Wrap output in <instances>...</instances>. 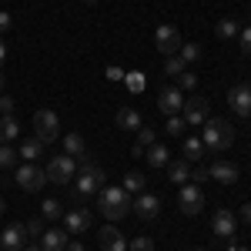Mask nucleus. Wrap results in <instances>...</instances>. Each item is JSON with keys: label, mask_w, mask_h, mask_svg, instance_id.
<instances>
[{"label": "nucleus", "mask_w": 251, "mask_h": 251, "mask_svg": "<svg viewBox=\"0 0 251 251\" xmlns=\"http://www.w3.org/2000/svg\"><path fill=\"white\" fill-rule=\"evenodd\" d=\"M131 204H134V198L124 191V188H111V184H104V188L97 191V211L104 214L107 221H121V218H127V214H131Z\"/></svg>", "instance_id": "nucleus-1"}, {"label": "nucleus", "mask_w": 251, "mask_h": 251, "mask_svg": "<svg viewBox=\"0 0 251 251\" xmlns=\"http://www.w3.org/2000/svg\"><path fill=\"white\" fill-rule=\"evenodd\" d=\"M201 141H204V148H211V151H228L234 144L231 121H225V117H208L204 127H201Z\"/></svg>", "instance_id": "nucleus-2"}, {"label": "nucleus", "mask_w": 251, "mask_h": 251, "mask_svg": "<svg viewBox=\"0 0 251 251\" xmlns=\"http://www.w3.org/2000/svg\"><path fill=\"white\" fill-rule=\"evenodd\" d=\"M104 171L97 168V164H91V161H84V168H80V177L74 181V194L77 198H87V194H97L100 188H104Z\"/></svg>", "instance_id": "nucleus-3"}, {"label": "nucleus", "mask_w": 251, "mask_h": 251, "mask_svg": "<svg viewBox=\"0 0 251 251\" xmlns=\"http://www.w3.org/2000/svg\"><path fill=\"white\" fill-rule=\"evenodd\" d=\"M44 174H47V181H54V184H67V181H74V174H77V161L71 154H54L47 161Z\"/></svg>", "instance_id": "nucleus-4"}, {"label": "nucleus", "mask_w": 251, "mask_h": 251, "mask_svg": "<svg viewBox=\"0 0 251 251\" xmlns=\"http://www.w3.org/2000/svg\"><path fill=\"white\" fill-rule=\"evenodd\" d=\"M34 131H37V141L40 144H54L60 137V117L54 114V111H37L34 114Z\"/></svg>", "instance_id": "nucleus-5"}, {"label": "nucleus", "mask_w": 251, "mask_h": 251, "mask_svg": "<svg viewBox=\"0 0 251 251\" xmlns=\"http://www.w3.org/2000/svg\"><path fill=\"white\" fill-rule=\"evenodd\" d=\"M177 208L188 214V218H194V214H201V208H204V191H201V184H181V191H177Z\"/></svg>", "instance_id": "nucleus-6"}, {"label": "nucleus", "mask_w": 251, "mask_h": 251, "mask_svg": "<svg viewBox=\"0 0 251 251\" xmlns=\"http://www.w3.org/2000/svg\"><path fill=\"white\" fill-rule=\"evenodd\" d=\"M14 181H17V188L20 191H27V194H37L44 184H47V174L40 171V168H34L30 161L24 164V168H17V174H14Z\"/></svg>", "instance_id": "nucleus-7"}, {"label": "nucleus", "mask_w": 251, "mask_h": 251, "mask_svg": "<svg viewBox=\"0 0 251 251\" xmlns=\"http://www.w3.org/2000/svg\"><path fill=\"white\" fill-rule=\"evenodd\" d=\"M154 44H157V50H161L164 57H174V54L181 50V34H177V27L161 24V27L154 30Z\"/></svg>", "instance_id": "nucleus-8"}, {"label": "nucleus", "mask_w": 251, "mask_h": 251, "mask_svg": "<svg viewBox=\"0 0 251 251\" xmlns=\"http://www.w3.org/2000/svg\"><path fill=\"white\" fill-rule=\"evenodd\" d=\"M181 117L188 121V127H201L204 121H208V97H188L184 100V107H181Z\"/></svg>", "instance_id": "nucleus-9"}, {"label": "nucleus", "mask_w": 251, "mask_h": 251, "mask_svg": "<svg viewBox=\"0 0 251 251\" xmlns=\"http://www.w3.org/2000/svg\"><path fill=\"white\" fill-rule=\"evenodd\" d=\"M211 231L218 234V238H225V241H231L234 234H238V214L228 211V208L214 211V218H211Z\"/></svg>", "instance_id": "nucleus-10"}, {"label": "nucleus", "mask_w": 251, "mask_h": 251, "mask_svg": "<svg viewBox=\"0 0 251 251\" xmlns=\"http://www.w3.org/2000/svg\"><path fill=\"white\" fill-rule=\"evenodd\" d=\"M131 211H134L137 218H144V221H154L157 214H161V198H157V194L141 191L134 198V204H131Z\"/></svg>", "instance_id": "nucleus-11"}, {"label": "nucleus", "mask_w": 251, "mask_h": 251, "mask_svg": "<svg viewBox=\"0 0 251 251\" xmlns=\"http://www.w3.org/2000/svg\"><path fill=\"white\" fill-rule=\"evenodd\" d=\"M228 104L238 117H251V87L248 84H234L228 91Z\"/></svg>", "instance_id": "nucleus-12"}, {"label": "nucleus", "mask_w": 251, "mask_h": 251, "mask_svg": "<svg viewBox=\"0 0 251 251\" xmlns=\"http://www.w3.org/2000/svg\"><path fill=\"white\" fill-rule=\"evenodd\" d=\"M181 107H184V91H177V87H164L161 94H157V111L161 114H181Z\"/></svg>", "instance_id": "nucleus-13"}, {"label": "nucleus", "mask_w": 251, "mask_h": 251, "mask_svg": "<svg viewBox=\"0 0 251 251\" xmlns=\"http://www.w3.org/2000/svg\"><path fill=\"white\" fill-rule=\"evenodd\" d=\"M208 177L218 181V184H234V181L241 177V168H238L234 161H214L211 168H208Z\"/></svg>", "instance_id": "nucleus-14"}, {"label": "nucleus", "mask_w": 251, "mask_h": 251, "mask_svg": "<svg viewBox=\"0 0 251 251\" xmlns=\"http://www.w3.org/2000/svg\"><path fill=\"white\" fill-rule=\"evenodd\" d=\"M97 245H100V251H127V238H124V231H117L114 225H104L100 234H97Z\"/></svg>", "instance_id": "nucleus-15"}, {"label": "nucleus", "mask_w": 251, "mask_h": 251, "mask_svg": "<svg viewBox=\"0 0 251 251\" xmlns=\"http://www.w3.org/2000/svg\"><path fill=\"white\" fill-rule=\"evenodd\" d=\"M91 228V211L87 208H71V211H64V231L67 234H80Z\"/></svg>", "instance_id": "nucleus-16"}, {"label": "nucleus", "mask_w": 251, "mask_h": 251, "mask_svg": "<svg viewBox=\"0 0 251 251\" xmlns=\"http://www.w3.org/2000/svg\"><path fill=\"white\" fill-rule=\"evenodd\" d=\"M0 245H3V251H20L27 245V228L24 225H7L0 231Z\"/></svg>", "instance_id": "nucleus-17"}, {"label": "nucleus", "mask_w": 251, "mask_h": 251, "mask_svg": "<svg viewBox=\"0 0 251 251\" xmlns=\"http://www.w3.org/2000/svg\"><path fill=\"white\" fill-rule=\"evenodd\" d=\"M67 241H71V234L64 231V228H44V234L37 238V245L44 251H64Z\"/></svg>", "instance_id": "nucleus-18"}, {"label": "nucleus", "mask_w": 251, "mask_h": 251, "mask_svg": "<svg viewBox=\"0 0 251 251\" xmlns=\"http://www.w3.org/2000/svg\"><path fill=\"white\" fill-rule=\"evenodd\" d=\"M168 177H171L177 188L188 184V181H191V164H188L184 157H181V161H171V164H168Z\"/></svg>", "instance_id": "nucleus-19"}, {"label": "nucleus", "mask_w": 251, "mask_h": 251, "mask_svg": "<svg viewBox=\"0 0 251 251\" xmlns=\"http://www.w3.org/2000/svg\"><path fill=\"white\" fill-rule=\"evenodd\" d=\"M181 154H184V161H188V164L201 161V157H204V141H201V137H184V144H181Z\"/></svg>", "instance_id": "nucleus-20"}, {"label": "nucleus", "mask_w": 251, "mask_h": 251, "mask_svg": "<svg viewBox=\"0 0 251 251\" xmlns=\"http://www.w3.org/2000/svg\"><path fill=\"white\" fill-rule=\"evenodd\" d=\"M64 154H71L74 157V161H84V157H87V144H84V137L77 134V131H74V134H67L64 137Z\"/></svg>", "instance_id": "nucleus-21"}, {"label": "nucleus", "mask_w": 251, "mask_h": 251, "mask_svg": "<svg viewBox=\"0 0 251 251\" xmlns=\"http://www.w3.org/2000/svg\"><path fill=\"white\" fill-rule=\"evenodd\" d=\"M141 124H144V121H141V114H137L134 107H121V111H117V127H121V131H137Z\"/></svg>", "instance_id": "nucleus-22"}, {"label": "nucleus", "mask_w": 251, "mask_h": 251, "mask_svg": "<svg viewBox=\"0 0 251 251\" xmlns=\"http://www.w3.org/2000/svg\"><path fill=\"white\" fill-rule=\"evenodd\" d=\"M144 157H148L151 168H168V164H171V157H168V148H164V144H151V148L144 151Z\"/></svg>", "instance_id": "nucleus-23"}, {"label": "nucleus", "mask_w": 251, "mask_h": 251, "mask_svg": "<svg viewBox=\"0 0 251 251\" xmlns=\"http://www.w3.org/2000/svg\"><path fill=\"white\" fill-rule=\"evenodd\" d=\"M20 134V124L14 114H3L0 117V144H7V141H14Z\"/></svg>", "instance_id": "nucleus-24"}, {"label": "nucleus", "mask_w": 251, "mask_h": 251, "mask_svg": "<svg viewBox=\"0 0 251 251\" xmlns=\"http://www.w3.org/2000/svg\"><path fill=\"white\" fill-rule=\"evenodd\" d=\"M214 34H218L221 40H234L238 34H241V24H238L234 17H225V20H218V27H214Z\"/></svg>", "instance_id": "nucleus-25"}, {"label": "nucleus", "mask_w": 251, "mask_h": 251, "mask_svg": "<svg viewBox=\"0 0 251 251\" xmlns=\"http://www.w3.org/2000/svg\"><path fill=\"white\" fill-rule=\"evenodd\" d=\"M40 148H44V144H40L37 137H24V141H20V151H17V154L24 157V161H37V157H40Z\"/></svg>", "instance_id": "nucleus-26"}, {"label": "nucleus", "mask_w": 251, "mask_h": 251, "mask_svg": "<svg viewBox=\"0 0 251 251\" xmlns=\"http://www.w3.org/2000/svg\"><path fill=\"white\" fill-rule=\"evenodd\" d=\"M144 184H148V181H144V174L131 171V174H124V184H121V188H124L127 194H141V191H144Z\"/></svg>", "instance_id": "nucleus-27"}, {"label": "nucleus", "mask_w": 251, "mask_h": 251, "mask_svg": "<svg viewBox=\"0 0 251 251\" xmlns=\"http://www.w3.org/2000/svg\"><path fill=\"white\" fill-rule=\"evenodd\" d=\"M60 214H64V208H60V201H54V198H47L40 204V218H47V221H57Z\"/></svg>", "instance_id": "nucleus-28"}, {"label": "nucleus", "mask_w": 251, "mask_h": 251, "mask_svg": "<svg viewBox=\"0 0 251 251\" xmlns=\"http://www.w3.org/2000/svg\"><path fill=\"white\" fill-rule=\"evenodd\" d=\"M184 127H188V121H184L181 114H171V117H168V124H164V131H168L171 137H181V134H184Z\"/></svg>", "instance_id": "nucleus-29"}, {"label": "nucleus", "mask_w": 251, "mask_h": 251, "mask_svg": "<svg viewBox=\"0 0 251 251\" xmlns=\"http://www.w3.org/2000/svg\"><path fill=\"white\" fill-rule=\"evenodd\" d=\"M184 71H188V64H184V60L177 57V54H174V57H168V60H164V74H171V77H181Z\"/></svg>", "instance_id": "nucleus-30"}, {"label": "nucleus", "mask_w": 251, "mask_h": 251, "mask_svg": "<svg viewBox=\"0 0 251 251\" xmlns=\"http://www.w3.org/2000/svg\"><path fill=\"white\" fill-rule=\"evenodd\" d=\"M127 251H154V241L148 238V234H137L127 241Z\"/></svg>", "instance_id": "nucleus-31"}, {"label": "nucleus", "mask_w": 251, "mask_h": 251, "mask_svg": "<svg viewBox=\"0 0 251 251\" xmlns=\"http://www.w3.org/2000/svg\"><path fill=\"white\" fill-rule=\"evenodd\" d=\"M17 151H14V148H10V144H0V168H14V164H17Z\"/></svg>", "instance_id": "nucleus-32"}, {"label": "nucleus", "mask_w": 251, "mask_h": 251, "mask_svg": "<svg viewBox=\"0 0 251 251\" xmlns=\"http://www.w3.org/2000/svg\"><path fill=\"white\" fill-rule=\"evenodd\" d=\"M177 57L184 60V64H191V60H198V57H201V47H198V44H181Z\"/></svg>", "instance_id": "nucleus-33"}, {"label": "nucleus", "mask_w": 251, "mask_h": 251, "mask_svg": "<svg viewBox=\"0 0 251 251\" xmlns=\"http://www.w3.org/2000/svg\"><path fill=\"white\" fill-rule=\"evenodd\" d=\"M137 144H141V148H144V151H148V148H151V144H157L154 131H151V127H144V124H141V127H137Z\"/></svg>", "instance_id": "nucleus-34"}, {"label": "nucleus", "mask_w": 251, "mask_h": 251, "mask_svg": "<svg viewBox=\"0 0 251 251\" xmlns=\"http://www.w3.org/2000/svg\"><path fill=\"white\" fill-rule=\"evenodd\" d=\"M24 228H27V238H40V234H44V221H40V218H30Z\"/></svg>", "instance_id": "nucleus-35"}, {"label": "nucleus", "mask_w": 251, "mask_h": 251, "mask_svg": "<svg viewBox=\"0 0 251 251\" xmlns=\"http://www.w3.org/2000/svg\"><path fill=\"white\" fill-rule=\"evenodd\" d=\"M194 84H198V77H194L191 71H184V74H181V77H177V91H191Z\"/></svg>", "instance_id": "nucleus-36"}, {"label": "nucleus", "mask_w": 251, "mask_h": 251, "mask_svg": "<svg viewBox=\"0 0 251 251\" xmlns=\"http://www.w3.org/2000/svg\"><path fill=\"white\" fill-rule=\"evenodd\" d=\"M238 40H241V54H248V57H251V24L238 34Z\"/></svg>", "instance_id": "nucleus-37"}, {"label": "nucleus", "mask_w": 251, "mask_h": 251, "mask_svg": "<svg viewBox=\"0 0 251 251\" xmlns=\"http://www.w3.org/2000/svg\"><path fill=\"white\" fill-rule=\"evenodd\" d=\"M3 114H14V97H7V94H0V117Z\"/></svg>", "instance_id": "nucleus-38"}, {"label": "nucleus", "mask_w": 251, "mask_h": 251, "mask_svg": "<svg viewBox=\"0 0 251 251\" xmlns=\"http://www.w3.org/2000/svg\"><path fill=\"white\" fill-rule=\"evenodd\" d=\"M208 181V168H191V184H201Z\"/></svg>", "instance_id": "nucleus-39"}, {"label": "nucleus", "mask_w": 251, "mask_h": 251, "mask_svg": "<svg viewBox=\"0 0 251 251\" xmlns=\"http://www.w3.org/2000/svg\"><path fill=\"white\" fill-rule=\"evenodd\" d=\"M127 87H131V91H141V87H144V77H141V74H131V77H127Z\"/></svg>", "instance_id": "nucleus-40"}, {"label": "nucleus", "mask_w": 251, "mask_h": 251, "mask_svg": "<svg viewBox=\"0 0 251 251\" xmlns=\"http://www.w3.org/2000/svg\"><path fill=\"white\" fill-rule=\"evenodd\" d=\"M238 218H241L245 225H251V201H248V204H241V214H238Z\"/></svg>", "instance_id": "nucleus-41"}, {"label": "nucleus", "mask_w": 251, "mask_h": 251, "mask_svg": "<svg viewBox=\"0 0 251 251\" xmlns=\"http://www.w3.org/2000/svg\"><path fill=\"white\" fill-rule=\"evenodd\" d=\"M7 27H10V14H3V10H0V34H3Z\"/></svg>", "instance_id": "nucleus-42"}, {"label": "nucleus", "mask_w": 251, "mask_h": 251, "mask_svg": "<svg viewBox=\"0 0 251 251\" xmlns=\"http://www.w3.org/2000/svg\"><path fill=\"white\" fill-rule=\"evenodd\" d=\"M64 251H84V245H80V241H67V248Z\"/></svg>", "instance_id": "nucleus-43"}, {"label": "nucleus", "mask_w": 251, "mask_h": 251, "mask_svg": "<svg viewBox=\"0 0 251 251\" xmlns=\"http://www.w3.org/2000/svg\"><path fill=\"white\" fill-rule=\"evenodd\" d=\"M20 251H44V248H40V245H30V241H27V245H24Z\"/></svg>", "instance_id": "nucleus-44"}, {"label": "nucleus", "mask_w": 251, "mask_h": 251, "mask_svg": "<svg viewBox=\"0 0 251 251\" xmlns=\"http://www.w3.org/2000/svg\"><path fill=\"white\" fill-rule=\"evenodd\" d=\"M3 60H7V44L0 40V64H3Z\"/></svg>", "instance_id": "nucleus-45"}, {"label": "nucleus", "mask_w": 251, "mask_h": 251, "mask_svg": "<svg viewBox=\"0 0 251 251\" xmlns=\"http://www.w3.org/2000/svg\"><path fill=\"white\" fill-rule=\"evenodd\" d=\"M7 211V201H3V194H0V214Z\"/></svg>", "instance_id": "nucleus-46"}, {"label": "nucleus", "mask_w": 251, "mask_h": 251, "mask_svg": "<svg viewBox=\"0 0 251 251\" xmlns=\"http://www.w3.org/2000/svg\"><path fill=\"white\" fill-rule=\"evenodd\" d=\"M0 94H3V74H0Z\"/></svg>", "instance_id": "nucleus-47"}, {"label": "nucleus", "mask_w": 251, "mask_h": 251, "mask_svg": "<svg viewBox=\"0 0 251 251\" xmlns=\"http://www.w3.org/2000/svg\"><path fill=\"white\" fill-rule=\"evenodd\" d=\"M84 3H97V0H84Z\"/></svg>", "instance_id": "nucleus-48"}, {"label": "nucleus", "mask_w": 251, "mask_h": 251, "mask_svg": "<svg viewBox=\"0 0 251 251\" xmlns=\"http://www.w3.org/2000/svg\"><path fill=\"white\" fill-rule=\"evenodd\" d=\"M194 251H204V248H194Z\"/></svg>", "instance_id": "nucleus-49"}]
</instances>
